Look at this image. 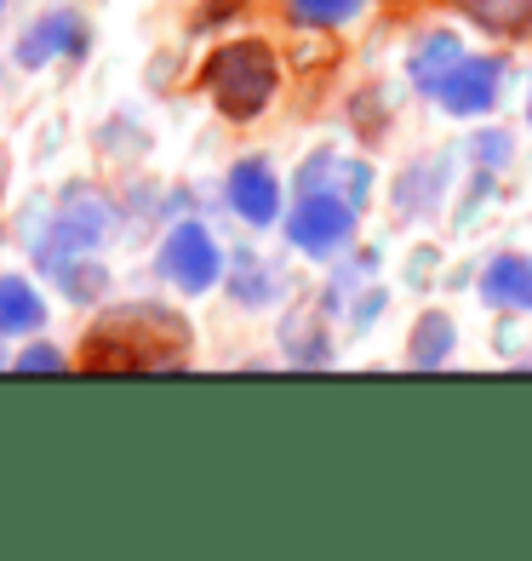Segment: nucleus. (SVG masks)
Wrapping results in <instances>:
<instances>
[{
  "label": "nucleus",
  "instance_id": "obj_1",
  "mask_svg": "<svg viewBox=\"0 0 532 561\" xmlns=\"http://www.w3.org/2000/svg\"><path fill=\"white\" fill-rule=\"evenodd\" d=\"M138 327H143V304L97 321L86 350H81V367L86 373H120V367H177L184 362V321L177 316L155 310L149 333H138Z\"/></svg>",
  "mask_w": 532,
  "mask_h": 561
},
{
  "label": "nucleus",
  "instance_id": "obj_2",
  "mask_svg": "<svg viewBox=\"0 0 532 561\" xmlns=\"http://www.w3.org/2000/svg\"><path fill=\"white\" fill-rule=\"evenodd\" d=\"M200 81H207L218 115L258 121L269 110L275 87H281V64H275V53L264 41H230L207 58V75H200Z\"/></svg>",
  "mask_w": 532,
  "mask_h": 561
},
{
  "label": "nucleus",
  "instance_id": "obj_3",
  "mask_svg": "<svg viewBox=\"0 0 532 561\" xmlns=\"http://www.w3.org/2000/svg\"><path fill=\"white\" fill-rule=\"evenodd\" d=\"M287 236L303 259H338L355 241V201H344L333 190H303L287 213Z\"/></svg>",
  "mask_w": 532,
  "mask_h": 561
},
{
  "label": "nucleus",
  "instance_id": "obj_4",
  "mask_svg": "<svg viewBox=\"0 0 532 561\" xmlns=\"http://www.w3.org/2000/svg\"><path fill=\"white\" fill-rule=\"evenodd\" d=\"M155 270H161L166 287H177V293H212L218 275H223V247H218V236L207 224L184 218V224L166 229V241L155 252Z\"/></svg>",
  "mask_w": 532,
  "mask_h": 561
},
{
  "label": "nucleus",
  "instance_id": "obj_5",
  "mask_svg": "<svg viewBox=\"0 0 532 561\" xmlns=\"http://www.w3.org/2000/svg\"><path fill=\"white\" fill-rule=\"evenodd\" d=\"M498 87H504V58H464L436 87V98L447 115H487L498 104Z\"/></svg>",
  "mask_w": 532,
  "mask_h": 561
},
{
  "label": "nucleus",
  "instance_id": "obj_6",
  "mask_svg": "<svg viewBox=\"0 0 532 561\" xmlns=\"http://www.w3.org/2000/svg\"><path fill=\"white\" fill-rule=\"evenodd\" d=\"M223 195H230L235 218L258 224V229L281 218V178H275V167H269V161H258V156L230 167V184H223Z\"/></svg>",
  "mask_w": 532,
  "mask_h": 561
},
{
  "label": "nucleus",
  "instance_id": "obj_7",
  "mask_svg": "<svg viewBox=\"0 0 532 561\" xmlns=\"http://www.w3.org/2000/svg\"><path fill=\"white\" fill-rule=\"evenodd\" d=\"M86 46V30H81V18L74 12H46L41 23H30L18 41V64L23 69H41V64H53V58H74Z\"/></svg>",
  "mask_w": 532,
  "mask_h": 561
},
{
  "label": "nucleus",
  "instance_id": "obj_8",
  "mask_svg": "<svg viewBox=\"0 0 532 561\" xmlns=\"http://www.w3.org/2000/svg\"><path fill=\"white\" fill-rule=\"evenodd\" d=\"M298 190H333V195H344V201H355V207H361L367 190H372V172H367V161H349V156L321 149V156L298 172Z\"/></svg>",
  "mask_w": 532,
  "mask_h": 561
},
{
  "label": "nucleus",
  "instance_id": "obj_9",
  "mask_svg": "<svg viewBox=\"0 0 532 561\" xmlns=\"http://www.w3.org/2000/svg\"><path fill=\"white\" fill-rule=\"evenodd\" d=\"M464 64V46H459V35L452 30H429L418 46H413V58H407V75H413V87L418 92H429L436 98V87L447 81L452 69Z\"/></svg>",
  "mask_w": 532,
  "mask_h": 561
},
{
  "label": "nucleus",
  "instance_id": "obj_10",
  "mask_svg": "<svg viewBox=\"0 0 532 561\" xmlns=\"http://www.w3.org/2000/svg\"><path fill=\"white\" fill-rule=\"evenodd\" d=\"M481 298L493 304V310H532V259H493L487 275H481Z\"/></svg>",
  "mask_w": 532,
  "mask_h": 561
},
{
  "label": "nucleus",
  "instance_id": "obj_11",
  "mask_svg": "<svg viewBox=\"0 0 532 561\" xmlns=\"http://www.w3.org/2000/svg\"><path fill=\"white\" fill-rule=\"evenodd\" d=\"M41 327H46V298L23 275H7L0 280V333L18 339V333H41Z\"/></svg>",
  "mask_w": 532,
  "mask_h": 561
},
{
  "label": "nucleus",
  "instance_id": "obj_12",
  "mask_svg": "<svg viewBox=\"0 0 532 561\" xmlns=\"http://www.w3.org/2000/svg\"><path fill=\"white\" fill-rule=\"evenodd\" d=\"M470 23L487 35H527L532 30V0H452Z\"/></svg>",
  "mask_w": 532,
  "mask_h": 561
},
{
  "label": "nucleus",
  "instance_id": "obj_13",
  "mask_svg": "<svg viewBox=\"0 0 532 561\" xmlns=\"http://www.w3.org/2000/svg\"><path fill=\"white\" fill-rule=\"evenodd\" d=\"M407 355H413V367H441L447 355H452V321H447V316H424V321L413 327Z\"/></svg>",
  "mask_w": 532,
  "mask_h": 561
},
{
  "label": "nucleus",
  "instance_id": "obj_14",
  "mask_svg": "<svg viewBox=\"0 0 532 561\" xmlns=\"http://www.w3.org/2000/svg\"><path fill=\"white\" fill-rule=\"evenodd\" d=\"M298 23H315V30H333V23H349L367 0H287Z\"/></svg>",
  "mask_w": 532,
  "mask_h": 561
},
{
  "label": "nucleus",
  "instance_id": "obj_15",
  "mask_svg": "<svg viewBox=\"0 0 532 561\" xmlns=\"http://www.w3.org/2000/svg\"><path fill=\"white\" fill-rule=\"evenodd\" d=\"M269 280H275V270H252V264H241V275H235V298L241 304H269L275 298V287H269Z\"/></svg>",
  "mask_w": 532,
  "mask_h": 561
},
{
  "label": "nucleus",
  "instance_id": "obj_16",
  "mask_svg": "<svg viewBox=\"0 0 532 561\" xmlns=\"http://www.w3.org/2000/svg\"><path fill=\"white\" fill-rule=\"evenodd\" d=\"M63 367H69V355L53 350V344H30L18 355V373H63Z\"/></svg>",
  "mask_w": 532,
  "mask_h": 561
},
{
  "label": "nucleus",
  "instance_id": "obj_17",
  "mask_svg": "<svg viewBox=\"0 0 532 561\" xmlns=\"http://www.w3.org/2000/svg\"><path fill=\"white\" fill-rule=\"evenodd\" d=\"M470 149H475V161H487V167H504V161H510V138H504V133H481Z\"/></svg>",
  "mask_w": 532,
  "mask_h": 561
},
{
  "label": "nucleus",
  "instance_id": "obj_18",
  "mask_svg": "<svg viewBox=\"0 0 532 561\" xmlns=\"http://www.w3.org/2000/svg\"><path fill=\"white\" fill-rule=\"evenodd\" d=\"M527 126H532V87H527Z\"/></svg>",
  "mask_w": 532,
  "mask_h": 561
},
{
  "label": "nucleus",
  "instance_id": "obj_19",
  "mask_svg": "<svg viewBox=\"0 0 532 561\" xmlns=\"http://www.w3.org/2000/svg\"><path fill=\"white\" fill-rule=\"evenodd\" d=\"M0 367H7V355H0Z\"/></svg>",
  "mask_w": 532,
  "mask_h": 561
}]
</instances>
